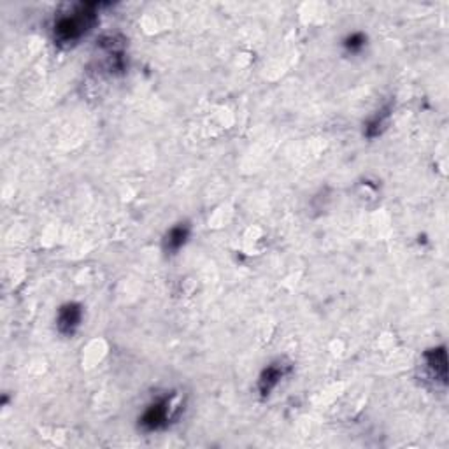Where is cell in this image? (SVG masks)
Here are the masks:
<instances>
[{
  "label": "cell",
  "mask_w": 449,
  "mask_h": 449,
  "mask_svg": "<svg viewBox=\"0 0 449 449\" xmlns=\"http://www.w3.org/2000/svg\"><path fill=\"white\" fill-rule=\"evenodd\" d=\"M99 4H78L70 13L55 21L53 35L59 44H74L82 35L88 34L97 23Z\"/></svg>",
  "instance_id": "cell-1"
},
{
  "label": "cell",
  "mask_w": 449,
  "mask_h": 449,
  "mask_svg": "<svg viewBox=\"0 0 449 449\" xmlns=\"http://www.w3.org/2000/svg\"><path fill=\"white\" fill-rule=\"evenodd\" d=\"M365 44H367V37L362 32L347 35L346 41H344V48L350 53H360L365 48Z\"/></svg>",
  "instance_id": "cell-8"
},
{
  "label": "cell",
  "mask_w": 449,
  "mask_h": 449,
  "mask_svg": "<svg viewBox=\"0 0 449 449\" xmlns=\"http://www.w3.org/2000/svg\"><path fill=\"white\" fill-rule=\"evenodd\" d=\"M425 360H426V367H429L430 374L436 377V379H439L443 384H446V377H448L446 350H444V347L430 350L429 353L425 355Z\"/></svg>",
  "instance_id": "cell-5"
},
{
  "label": "cell",
  "mask_w": 449,
  "mask_h": 449,
  "mask_svg": "<svg viewBox=\"0 0 449 449\" xmlns=\"http://www.w3.org/2000/svg\"><path fill=\"white\" fill-rule=\"evenodd\" d=\"M286 372H288V365H285L283 362H276V364H271L267 369H264L260 379H258V391H260L262 397H269L272 390L281 383Z\"/></svg>",
  "instance_id": "cell-4"
},
{
  "label": "cell",
  "mask_w": 449,
  "mask_h": 449,
  "mask_svg": "<svg viewBox=\"0 0 449 449\" xmlns=\"http://www.w3.org/2000/svg\"><path fill=\"white\" fill-rule=\"evenodd\" d=\"M190 239V225L188 223H179L176 226H172L167 232L164 239V250L167 253H178Z\"/></svg>",
  "instance_id": "cell-6"
},
{
  "label": "cell",
  "mask_w": 449,
  "mask_h": 449,
  "mask_svg": "<svg viewBox=\"0 0 449 449\" xmlns=\"http://www.w3.org/2000/svg\"><path fill=\"white\" fill-rule=\"evenodd\" d=\"M82 319V307L75 302H69V304L62 305L56 316V328L63 336H73L78 330V326L81 325Z\"/></svg>",
  "instance_id": "cell-3"
},
{
  "label": "cell",
  "mask_w": 449,
  "mask_h": 449,
  "mask_svg": "<svg viewBox=\"0 0 449 449\" xmlns=\"http://www.w3.org/2000/svg\"><path fill=\"white\" fill-rule=\"evenodd\" d=\"M172 398L174 395L161 397L146 407V411L139 418V425L144 432H158L168 425V422L172 419Z\"/></svg>",
  "instance_id": "cell-2"
},
{
  "label": "cell",
  "mask_w": 449,
  "mask_h": 449,
  "mask_svg": "<svg viewBox=\"0 0 449 449\" xmlns=\"http://www.w3.org/2000/svg\"><path fill=\"white\" fill-rule=\"evenodd\" d=\"M388 120H390V107L377 111L374 116L367 121V125H365V135L369 139H374L377 135L383 134L388 125Z\"/></svg>",
  "instance_id": "cell-7"
}]
</instances>
